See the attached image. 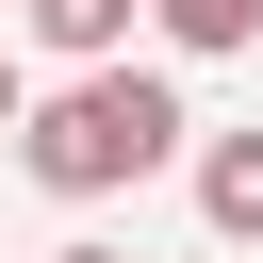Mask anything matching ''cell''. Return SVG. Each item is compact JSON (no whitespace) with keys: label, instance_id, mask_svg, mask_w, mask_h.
I'll return each instance as SVG.
<instances>
[{"label":"cell","instance_id":"1","mask_svg":"<svg viewBox=\"0 0 263 263\" xmlns=\"http://www.w3.org/2000/svg\"><path fill=\"white\" fill-rule=\"evenodd\" d=\"M164 148H181V99H164L148 66H82V82L16 132V164H33L49 197H115V181H148Z\"/></svg>","mask_w":263,"mask_h":263},{"label":"cell","instance_id":"2","mask_svg":"<svg viewBox=\"0 0 263 263\" xmlns=\"http://www.w3.org/2000/svg\"><path fill=\"white\" fill-rule=\"evenodd\" d=\"M197 214H214L230 247H263V132H214V148H197Z\"/></svg>","mask_w":263,"mask_h":263},{"label":"cell","instance_id":"3","mask_svg":"<svg viewBox=\"0 0 263 263\" xmlns=\"http://www.w3.org/2000/svg\"><path fill=\"white\" fill-rule=\"evenodd\" d=\"M33 33H49L66 66H115V49H132V0H33Z\"/></svg>","mask_w":263,"mask_h":263},{"label":"cell","instance_id":"4","mask_svg":"<svg viewBox=\"0 0 263 263\" xmlns=\"http://www.w3.org/2000/svg\"><path fill=\"white\" fill-rule=\"evenodd\" d=\"M148 16H164L181 49H247V33H263V0H148Z\"/></svg>","mask_w":263,"mask_h":263},{"label":"cell","instance_id":"5","mask_svg":"<svg viewBox=\"0 0 263 263\" xmlns=\"http://www.w3.org/2000/svg\"><path fill=\"white\" fill-rule=\"evenodd\" d=\"M49 263H115V247H49Z\"/></svg>","mask_w":263,"mask_h":263},{"label":"cell","instance_id":"6","mask_svg":"<svg viewBox=\"0 0 263 263\" xmlns=\"http://www.w3.org/2000/svg\"><path fill=\"white\" fill-rule=\"evenodd\" d=\"M0 115H16V66H0Z\"/></svg>","mask_w":263,"mask_h":263}]
</instances>
